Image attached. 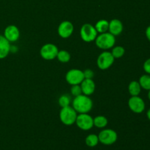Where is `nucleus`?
I'll return each mask as SVG.
<instances>
[{"instance_id":"nucleus-1","label":"nucleus","mask_w":150,"mask_h":150,"mask_svg":"<svg viewBox=\"0 0 150 150\" xmlns=\"http://www.w3.org/2000/svg\"><path fill=\"white\" fill-rule=\"evenodd\" d=\"M72 107L79 114H88L93 107L92 99L83 94L75 97L72 102Z\"/></svg>"},{"instance_id":"nucleus-2","label":"nucleus","mask_w":150,"mask_h":150,"mask_svg":"<svg viewBox=\"0 0 150 150\" xmlns=\"http://www.w3.org/2000/svg\"><path fill=\"white\" fill-rule=\"evenodd\" d=\"M95 41L98 48L103 50H108L115 45L116 38L110 32H106L98 35Z\"/></svg>"},{"instance_id":"nucleus-3","label":"nucleus","mask_w":150,"mask_h":150,"mask_svg":"<svg viewBox=\"0 0 150 150\" xmlns=\"http://www.w3.org/2000/svg\"><path fill=\"white\" fill-rule=\"evenodd\" d=\"M77 116V112L70 105L62 108L59 112L60 120L63 124L67 126L73 125V124H75Z\"/></svg>"},{"instance_id":"nucleus-4","label":"nucleus","mask_w":150,"mask_h":150,"mask_svg":"<svg viewBox=\"0 0 150 150\" xmlns=\"http://www.w3.org/2000/svg\"><path fill=\"white\" fill-rule=\"evenodd\" d=\"M98 136L99 142L105 146H110L116 143L118 139V135L112 129H103L100 132Z\"/></svg>"},{"instance_id":"nucleus-5","label":"nucleus","mask_w":150,"mask_h":150,"mask_svg":"<svg viewBox=\"0 0 150 150\" xmlns=\"http://www.w3.org/2000/svg\"><path fill=\"white\" fill-rule=\"evenodd\" d=\"M80 35L83 41L86 42H91L95 40L98 33L95 26L90 23H85L81 28Z\"/></svg>"},{"instance_id":"nucleus-6","label":"nucleus","mask_w":150,"mask_h":150,"mask_svg":"<svg viewBox=\"0 0 150 150\" xmlns=\"http://www.w3.org/2000/svg\"><path fill=\"white\" fill-rule=\"evenodd\" d=\"M114 60L115 59L110 51H103L98 57L97 65L100 70H105L112 66Z\"/></svg>"},{"instance_id":"nucleus-7","label":"nucleus","mask_w":150,"mask_h":150,"mask_svg":"<svg viewBox=\"0 0 150 150\" xmlns=\"http://www.w3.org/2000/svg\"><path fill=\"white\" fill-rule=\"evenodd\" d=\"M59 52L58 47L53 43H46L42 45L40 51V54L43 59L53 60L57 58Z\"/></svg>"},{"instance_id":"nucleus-8","label":"nucleus","mask_w":150,"mask_h":150,"mask_svg":"<svg viewBox=\"0 0 150 150\" xmlns=\"http://www.w3.org/2000/svg\"><path fill=\"white\" fill-rule=\"evenodd\" d=\"M84 75L83 71L79 69H71L67 72L65 76L66 81L72 85L81 84L82 81L84 80Z\"/></svg>"},{"instance_id":"nucleus-9","label":"nucleus","mask_w":150,"mask_h":150,"mask_svg":"<svg viewBox=\"0 0 150 150\" xmlns=\"http://www.w3.org/2000/svg\"><path fill=\"white\" fill-rule=\"evenodd\" d=\"M76 124L81 130L87 131L94 127L93 118L88 114H79L76 118Z\"/></svg>"},{"instance_id":"nucleus-10","label":"nucleus","mask_w":150,"mask_h":150,"mask_svg":"<svg viewBox=\"0 0 150 150\" xmlns=\"http://www.w3.org/2000/svg\"><path fill=\"white\" fill-rule=\"evenodd\" d=\"M128 107L135 114H142L146 108L145 102L141 97L131 96L128 100Z\"/></svg>"},{"instance_id":"nucleus-11","label":"nucleus","mask_w":150,"mask_h":150,"mask_svg":"<svg viewBox=\"0 0 150 150\" xmlns=\"http://www.w3.org/2000/svg\"><path fill=\"white\" fill-rule=\"evenodd\" d=\"M73 31H74V26L69 21H64L61 22L57 29L58 35L63 39L70 38L73 35Z\"/></svg>"},{"instance_id":"nucleus-12","label":"nucleus","mask_w":150,"mask_h":150,"mask_svg":"<svg viewBox=\"0 0 150 150\" xmlns=\"http://www.w3.org/2000/svg\"><path fill=\"white\" fill-rule=\"evenodd\" d=\"M4 37L10 42H15L20 38V31L16 25H9L4 29Z\"/></svg>"},{"instance_id":"nucleus-13","label":"nucleus","mask_w":150,"mask_h":150,"mask_svg":"<svg viewBox=\"0 0 150 150\" xmlns=\"http://www.w3.org/2000/svg\"><path fill=\"white\" fill-rule=\"evenodd\" d=\"M80 86L81 88L82 94L83 95L90 96L95 92V83L92 79H84V80L81 83Z\"/></svg>"},{"instance_id":"nucleus-14","label":"nucleus","mask_w":150,"mask_h":150,"mask_svg":"<svg viewBox=\"0 0 150 150\" xmlns=\"http://www.w3.org/2000/svg\"><path fill=\"white\" fill-rule=\"evenodd\" d=\"M111 35L114 36H118L122 34L123 31V23L119 19H112L109 21L108 25V30Z\"/></svg>"},{"instance_id":"nucleus-15","label":"nucleus","mask_w":150,"mask_h":150,"mask_svg":"<svg viewBox=\"0 0 150 150\" xmlns=\"http://www.w3.org/2000/svg\"><path fill=\"white\" fill-rule=\"evenodd\" d=\"M10 42L4 35H0V59L6 58L10 53Z\"/></svg>"},{"instance_id":"nucleus-16","label":"nucleus","mask_w":150,"mask_h":150,"mask_svg":"<svg viewBox=\"0 0 150 150\" xmlns=\"http://www.w3.org/2000/svg\"><path fill=\"white\" fill-rule=\"evenodd\" d=\"M128 92L131 96H139L142 92V87L137 81H132L128 85Z\"/></svg>"},{"instance_id":"nucleus-17","label":"nucleus","mask_w":150,"mask_h":150,"mask_svg":"<svg viewBox=\"0 0 150 150\" xmlns=\"http://www.w3.org/2000/svg\"><path fill=\"white\" fill-rule=\"evenodd\" d=\"M108 25H109V21L105 19H101L97 22L95 27L98 33L101 34L106 32L108 30Z\"/></svg>"},{"instance_id":"nucleus-18","label":"nucleus","mask_w":150,"mask_h":150,"mask_svg":"<svg viewBox=\"0 0 150 150\" xmlns=\"http://www.w3.org/2000/svg\"><path fill=\"white\" fill-rule=\"evenodd\" d=\"M94 126H95L98 128L103 129L105 127L108 125V120L105 117L102 115L97 116L96 117L93 118Z\"/></svg>"},{"instance_id":"nucleus-19","label":"nucleus","mask_w":150,"mask_h":150,"mask_svg":"<svg viewBox=\"0 0 150 150\" xmlns=\"http://www.w3.org/2000/svg\"><path fill=\"white\" fill-rule=\"evenodd\" d=\"M98 143H100L99 139L98 136L96 134H89L85 139V144L89 147H95L98 144Z\"/></svg>"},{"instance_id":"nucleus-20","label":"nucleus","mask_w":150,"mask_h":150,"mask_svg":"<svg viewBox=\"0 0 150 150\" xmlns=\"http://www.w3.org/2000/svg\"><path fill=\"white\" fill-rule=\"evenodd\" d=\"M139 83L140 84L142 89L145 90H149L150 89V75L145 74L142 75L139 78Z\"/></svg>"},{"instance_id":"nucleus-21","label":"nucleus","mask_w":150,"mask_h":150,"mask_svg":"<svg viewBox=\"0 0 150 150\" xmlns=\"http://www.w3.org/2000/svg\"><path fill=\"white\" fill-rule=\"evenodd\" d=\"M57 58L60 62L62 63H67L70 62V59H71V56L70 54L66 50H59V52L57 54Z\"/></svg>"},{"instance_id":"nucleus-22","label":"nucleus","mask_w":150,"mask_h":150,"mask_svg":"<svg viewBox=\"0 0 150 150\" xmlns=\"http://www.w3.org/2000/svg\"><path fill=\"white\" fill-rule=\"evenodd\" d=\"M111 53L116 59L122 58L124 56L125 53V50L121 45H117V46L113 47V49Z\"/></svg>"},{"instance_id":"nucleus-23","label":"nucleus","mask_w":150,"mask_h":150,"mask_svg":"<svg viewBox=\"0 0 150 150\" xmlns=\"http://www.w3.org/2000/svg\"><path fill=\"white\" fill-rule=\"evenodd\" d=\"M71 102L70 100V97L67 95H62L59 97L58 100V103L61 108H64V107L69 106Z\"/></svg>"},{"instance_id":"nucleus-24","label":"nucleus","mask_w":150,"mask_h":150,"mask_svg":"<svg viewBox=\"0 0 150 150\" xmlns=\"http://www.w3.org/2000/svg\"><path fill=\"white\" fill-rule=\"evenodd\" d=\"M70 92H71L72 95H73L74 97L79 96V95H81L82 91L80 84L72 85L71 89H70Z\"/></svg>"},{"instance_id":"nucleus-25","label":"nucleus","mask_w":150,"mask_h":150,"mask_svg":"<svg viewBox=\"0 0 150 150\" xmlns=\"http://www.w3.org/2000/svg\"><path fill=\"white\" fill-rule=\"evenodd\" d=\"M143 69L146 74L150 75V58L147 59L144 62Z\"/></svg>"},{"instance_id":"nucleus-26","label":"nucleus","mask_w":150,"mask_h":150,"mask_svg":"<svg viewBox=\"0 0 150 150\" xmlns=\"http://www.w3.org/2000/svg\"><path fill=\"white\" fill-rule=\"evenodd\" d=\"M83 75L85 79H92V78L94 77V72L91 69H86L83 71Z\"/></svg>"},{"instance_id":"nucleus-27","label":"nucleus","mask_w":150,"mask_h":150,"mask_svg":"<svg viewBox=\"0 0 150 150\" xmlns=\"http://www.w3.org/2000/svg\"><path fill=\"white\" fill-rule=\"evenodd\" d=\"M145 35H146V37L148 40L150 42V26L146 27V31H145Z\"/></svg>"},{"instance_id":"nucleus-28","label":"nucleus","mask_w":150,"mask_h":150,"mask_svg":"<svg viewBox=\"0 0 150 150\" xmlns=\"http://www.w3.org/2000/svg\"><path fill=\"white\" fill-rule=\"evenodd\" d=\"M146 117H147L148 120L150 121V108L148 109V111H146Z\"/></svg>"},{"instance_id":"nucleus-29","label":"nucleus","mask_w":150,"mask_h":150,"mask_svg":"<svg viewBox=\"0 0 150 150\" xmlns=\"http://www.w3.org/2000/svg\"><path fill=\"white\" fill-rule=\"evenodd\" d=\"M147 97H148V99L150 100V89L148 90V93H147Z\"/></svg>"}]
</instances>
